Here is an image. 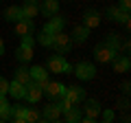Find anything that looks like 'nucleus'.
Returning <instances> with one entry per match:
<instances>
[{"label":"nucleus","mask_w":131,"mask_h":123,"mask_svg":"<svg viewBox=\"0 0 131 123\" xmlns=\"http://www.w3.org/2000/svg\"><path fill=\"white\" fill-rule=\"evenodd\" d=\"M57 11H59V0H44L39 5V13L44 18H52V15H57Z\"/></svg>","instance_id":"nucleus-12"},{"label":"nucleus","mask_w":131,"mask_h":123,"mask_svg":"<svg viewBox=\"0 0 131 123\" xmlns=\"http://www.w3.org/2000/svg\"><path fill=\"white\" fill-rule=\"evenodd\" d=\"M39 119H42V112L35 108H26V114H24V121L26 123H37Z\"/></svg>","instance_id":"nucleus-25"},{"label":"nucleus","mask_w":131,"mask_h":123,"mask_svg":"<svg viewBox=\"0 0 131 123\" xmlns=\"http://www.w3.org/2000/svg\"><path fill=\"white\" fill-rule=\"evenodd\" d=\"M7 90H9V81H7L5 77L0 75V97H2V95H7Z\"/></svg>","instance_id":"nucleus-30"},{"label":"nucleus","mask_w":131,"mask_h":123,"mask_svg":"<svg viewBox=\"0 0 131 123\" xmlns=\"http://www.w3.org/2000/svg\"><path fill=\"white\" fill-rule=\"evenodd\" d=\"M118 7H120L122 11H129V9H131V0H120V2H118Z\"/></svg>","instance_id":"nucleus-33"},{"label":"nucleus","mask_w":131,"mask_h":123,"mask_svg":"<svg viewBox=\"0 0 131 123\" xmlns=\"http://www.w3.org/2000/svg\"><path fill=\"white\" fill-rule=\"evenodd\" d=\"M101 103H98L96 99H85L83 101V110L81 112L85 114V117H90V119H96V117H101Z\"/></svg>","instance_id":"nucleus-11"},{"label":"nucleus","mask_w":131,"mask_h":123,"mask_svg":"<svg viewBox=\"0 0 131 123\" xmlns=\"http://www.w3.org/2000/svg\"><path fill=\"white\" fill-rule=\"evenodd\" d=\"M42 90H44V95L48 97L50 101H57V99H61L63 97V92H66V86L61 84V81H44L42 84Z\"/></svg>","instance_id":"nucleus-4"},{"label":"nucleus","mask_w":131,"mask_h":123,"mask_svg":"<svg viewBox=\"0 0 131 123\" xmlns=\"http://www.w3.org/2000/svg\"><path fill=\"white\" fill-rule=\"evenodd\" d=\"M15 57H18V61H22V64H28V61L33 59V48L18 46V51H15Z\"/></svg>","instance_id":"nucleus-24"},{"label":"nucleus","mask_w":131,"mask_h":123,"mask_svg":"<svg viewBox=\"0 0 131 123\" xmlns=\"http://www.w3.org/2000/svg\"><path fill=\"white\" fill-rule=\"evenodd\" d=\"M98 24H101V13H98L96 9H88L83 13V27L94 29V27H98Z\"/></svg>","instance_id":"nucleus-15"},{"label":"nucleus","mask_w":131,"mask_h":123,"mask_svg":"<svg viewBox=\"0 0 131 123\" xmlns=\"http://www.w3.org/2000/svg\"><path fill=\"white\" fill-rule=\"evenodd\" d=\"M116 55H118V51H114V48L107 46L105 42H98L96 46H94V59L101 61V64H109V61H114Z\"/></svg>","instance_id":"nucleus-3"},{"label":"nucleus","mask_w":131,"mask_h":123,"mask_svg":"<svg viewBox=\"0 0 131 123\" xmlns=\"http://www.w3.org/2000/svg\"><path fill=\"white\" fill-rule=\"evenodd\" d=\"M26 106H11V119H24Z\"/></svg>","instance_id":"nucleus-27"},{"label":"nucleus","mask_w":131,"mask_h":123,"mask_svg":"<svg viewBox=\"0 0 131 123\" xmlns=\"http://www.w3.org/2000/svg\"><path fill=\"white\" fill-rule=\"evenodd\" d=\"M79 123H96V119H90V117H81Z\"/></svg>","instance_id":"nucleus-35"},{"label":"nucleus","mask_w":131,"mask_h":123,"mask_svg":"<svg viewBox=\"0 0 131 123\" xmlns=\"http://www.w3.org/2000/svg\"><path fill=\"white\" fill-rule=\"evenodd\" d=\"M24 90H26V86L13 79V81H9V90H7V95H11L13 99H24Z\"/></svg>","instance_id":"nucleus-19"},{"label":"nucleus","mask_w":131,"mask_h":123,"mask_svg":"<svg viewBox=\"0 0 131 123\" xmlns=\"http://www.w3.org/2000/svg\"><path fill=\"white\" fill-rule=\"evenodd\" d=\"M120 90H122V95H129L131 84H129V81H122V84H120Z\"/></svg>","instance_id":"nucleus-34"},{"label":"nucleus","mask_w":131,"mask_h":123,"mask_svg":"<svg viewBox=\"0 0 131 123\" xmlns=\"http://www.w3.org/2000/svg\"><path fill=\"white\" fill-rule=\"evenodd\" d=\"M13 79H15V81H20V84H24V86H26L28 81H33V79H31V73H28V66H26V64H20V66L15 68V75H13Z\"/></svg>","instance_id":"nucleus-21"},{"label":"nucleus","mask_w":131,"mask_h":123,"mask_svg":"<svg viewBox=\"0 0 131 123\" xmlns=\"http://www.w3.org/2000/svg\"><path fill=\"white\" fill-rule=\"evenodd\" d=\"M116 106H118V108H120V110H125V112H127V110H129V99H127V95H125V97H122V99H120V101H118V103H116Z\"/></svg>","instance_id":"nucleus-31"},{"label":"nucleus","mask_w":131,"mask_h":123,"mask_svg":"<svg viewBox=\"0 0 131 123\" xmlns=\"http://www.w3.org/2000/svg\"><path fill=\"white\" fill-rule=\"evenodd\" d=\"M63 27H66V20L63 18H59V15H52V18H48L46 20V24H44V33H50V35H55V33H61L63 31Z\"/></svg>","instance_id":"nucleus-10"},{"label":"nucleus","mask_w":131,"mask_h":123,"mask_svg":"<svg viewBox=\"0 0 131 123\" xmlns=\"http://www.w3.org/2000/svg\"><path fill=\"white\" fill-rule=\"evenodd\" d=\"M50 46L55 48L57 55H63V53H70L72 40H70V35H66L63 31H61V33H55V35H52V44H50Z\"/></svg>","instance_id":"nucleus-5"},{"label":"nucleus","mask_w":131,"mask_h":123,"mask_svg":"<svg viewBox=\"0 0 131 123\" xmlns=\"http://www.w3.org/2000/svg\"><path fill=\"white\" fill-rule=\"evenodd\" d=\"M37 42L42 44V46H46V48H48V46L52 44V35H50V33H44V31H42V33L37 35Z\"/></svg>","instance_id":"nucleus-28"},{"label":"nucleus","mask_w":131,"mask_h":123,"mask_svg":"<svg viewBox=\"0 0 131 123\" xmlns=\"http://www.w3.org/2000/svg\"><path fill=\"white\" fill-rule=\"evenodd\" d=\"M0 123H7V121H5V119H0Z\"/></svg>","instance_id":"nucleus-41"},{"label":"nucleus","mask_w":131,"mask_h":123,"mask_svg":"<svg viewBox=\"0 0 131 123\" xmlns=\"http://www.w3.org/2000/svg\"><path fill=\"white\" fill-rule=\"evenodd\" d=\"M22 18H24V15H22V9H20V7L11 5V7L5 9V20H7V22H18V20H22Z\"/></svg>","instance_id":"nucleus-22"},{"label":"nucleus","mask_w":131,"mask_h":123,"mask_svg":"<svg viewBox=\"0 0 131 123\" xmlns=\"http://www.w3.org/2000/svg\"><path fill=\"white\" fill-rule=\"evenodd\" d=\"M20 46H24V48H33V46H35V38H33V35H24L22 42H20Z\"/></svg>","instance_id":"nucleus-29"},{"label":"nucleus","mask_w":131,"mask_h":123,"mask_svg":"<svg viewBox=\"0 0 131 123\" xmlns=\"http://www.w3.org/2000/svg\"><path fill=\"white\" fill-rule=\"evenodd\" d=\"M103 121H114V110H101Z\"/></svg>","instance_id":"nucleus-32"},{"label":"nucleus","mask_w":131,"mask_h":123,"mask_svg":"<svg viewBox=\"0 0 131 123\" xmlns=\"http://www.w3.org/2000/svg\"><path fill=\"white\" fill-rule=\"evenodd\" d=\"M129 46H131V44H129V40H125V42H122V46H120V48H122V51L127 53V51H129Z\"/></svg>","instance_id":"nucleus-36"},{"label":"nucleus","mask_w":131,"mask_h":123,"mask_svg":"<svg viewBox=\"0 0 131 123\" xmlns=\"http://www.w3.org/2000/svg\"><path fill=\"white\" fill-rule=\"evenodd\" d=\"M72 73L79 77L81 81H92L96 77V66L92 61H79L77 66H72Z\"/></svg>","instance_id":"nucleus-2"},{"label":"nucleus","mask_w":131,"mask_h":123,"mask_svg":"<svg viewBox=\"0 0 131 123\" xmlns=\"http://www.w3.org/2000/svg\"><path fill=\"white\" fill-rule=\"evenodd\" d=\"M112 64H114V71H116V73H129V68H131L129 55H116Z\"/></svg>","instance_id":"nucleus-16"},{"label":"nucleus","mask_w":131,"mask_h":123,"mask_svg":"<svg viewBox=\"0 0 131 123\" xmlns=\"http://www.w3.org/2000/svg\"><path fill=\"white\" fill-rule=\"evenodd\" d=\"M28 73H31V79L33 81H39V84H44V81H48V71L44 66H28Z\"/></svg>","instance_id":"nucleus-18"},{"label":"nucleus","mask_w":131,"mask_h":123,"mask_svg":"<svg viewBox=\"0 0 131 123\" xmlns=\"http://www.w3.org/2000/svg\"><path fill=\"white\" fill-rule=\"evenodd\" d=\"M0 55H5V42H2V38H0Z\"/></svg>","instance_id":"nucleus-38"},{"label":"nucleus","mask_w":131,"mask_h":123,"mask_svg":"<svg viewBox=\"0 0 131 123\" xmlns=\"http://www.w3.org/2000/svg\"><path fill=\"white\" fill-rule=\"evenodd\" d=\"M13 29H15V35L24 38V35H33L35 33V22L31 18H22L18 22H13Z\"/></svg>","instance_id":"nucleus-8"},{"label":"nucleus","mask_w":131,"mask_h":123,"mask_svg":"<svg viewBox=\"0 0 131 123\" xmlns=\"http://www.w3.org/2000/svg\"><path fill=\"white\" fill-rule=\"evenodd\" d=\"M52 123H66V121H59V119H57V121H52Z\"/></svg>","instance_id":"nucleus-40"},{"label":"nucleus","mask_w":131,"mask_h":123,"mask_svg":"<svg viewBox=\"0 0 131 123\" xmlns=\"http://www.w3.org/2000/svg\"><path fill=\"white\" fill-rule=\"evenodd\" d=\"M37 123H52V121H48V119H39Z\"/></svg>","instance_id":"nucleus-39"},{"label":"nucleus","mask_w":131,"mask_h":123,"mask_svg":"<svg viewBox=\"0 0 131 123\" xmlns=\"http://www.w3.org/2000/svg\"><path fill=\"white\" fill-rule=\"evenodd\" d=\"M103 42H105V44H107V46H112V48H114V51H118V48H120V38H118V35H116V33H109V35H107V38H105V40H103Z\"/></svg>","instance_id":"nucleus-26"},{"label":"nucleus","mask_w":131,"mask_h":123,"mask_svg":"<svg viewBox=\"0 0 131 123\" xmlns=\"http://www.w3.org/2000/svg\"><path fill=\"white\" fill-rule=\"evenodd\" d=\"M0 2H2V0H0Z\"/></svg>","instance_id":"nucleus-42"},{"label":"nucleus","mask_w":131,"mask_h":123,"mask_svg":"<svg viewBox=\"0 0 131 123\" xmlns=\"http://www.w3.org/2000/svg\"><path fill=\"white\" fill-rule=\"evenodd\" d=\"M42 117H44V119H48V121H57V119L61 117V108H59V103H57V101H50V103L44 108Z\"/></svg>","instance_id":"nucleus-17"},{"label":"nucleus","mask_w":131,"mask_h":123,"mask_svg":"<svg viewBox=\"0 0 131 123\" xmlns=\"http://www.w3.org/2000/svg\"><path fill=\"white\" fill-rule=\"evenodd\" d=\"M61 114H66V123H77V121H81V117H83V112H81L79 106H70V108H66Z\"/></svg>","instance_id":"nucleus-20"},{"label":"nucleus","mask_w":131,"mask_h":123,"mask_svg":"<svg viewBox=\"0 0 131 123\" xmlns=\"http://www.w3.org/2000/svg\"><path fill=\"white\" fill-rule=\"evenodd\" d=\"M0 119H5V121L11 119V103H9V99H7V95L0 97Z\"/></svg>","instance_id":"nucleus-23"},{"label":"nucleus","mask_w":131,"mask_h":123,"mask_svg":"<svg viewBox=\"0 0 131 123\" xmlns=\"http://www.w3.org/2000/svg\"><path fill=\"white\" fill-rule=\"evenodd\" d=\"M77 123H79V121H77Z\"/></svg>","instance_id":"nucleus-43"},{"label":"nucleus","mask_w":131,"mask_h":123,"mask_svg":"<svg viewBox=\"0 0 131 123\" xmlns=\"http://www.w3.org/2000/svg\"><path fill=\"white\" fill-rule=\"evenodd\" d=\"M48 71L50 73H57V75H70L72 73V64L66 61L63 55H50L48 57Z\"/></svg>","instance_id":"nucleus-1"},{"label":"nucleus","mask_w":131,"mask_h":123,"mask_svg":"<svg viewBox=\"0 0 131 123\" xmlns=\"http://www.w3.org/2000/svg\"><path fill=\"white\" fill-rule=\"evenodd\" d=\"M7 123H26V121H24V119H9Z\"/></svg>","instance_id":"nucleus-37"},{"label":"nucleus","mask_w":131,"mask_h":123,"mask_svg":"<svg viewBox=\"0 0 131 123\" xmlns=\"http://www.w3.org/2000/svg\"><path fill=\"white\" fill-rule=\"evenodd\" d=\"M88 38H90V29H88V27H83V24H77L74 31H72V35H70L72 44H83Z\"/></svg>","instance_id":"nucleus-13"},{"label":"nucleus","mask_w":131,"mask_h":123,"mask_svg":"<svg viewBox=\"0 0 131 123\" xmlns=\"http://www.w3.org/2000/svg\"><path fill=\"white\" fill-rule=\"evenodd\" d=\"M42 97H44L42 84H39V81H28V84H26V90H24V99H26L28 103H37Z\"/></svg>","instance_id":"nucleus-7"},{"label":"nucleus","mask_w":131,"mask_h":123,"mask_svg":"<svg viewBox=\"0 0 131 123\" xmlns=\"http://www.w3.org/2000/svg\"><path fill=\"white\" fill-rule=\"evenodd\" d=\"M105 18L107 20H118V22H122L127 29H129V11H122L120 7H107V11H105Z\"/></svg>","instance_id":"nucleus-9"},{"label":"nucleus","mask_w":131,"mask_h":123,"mask_svg":"<svg viewBox=\"0 0 131 123\" xmlns=\"http://www.w3.org/2000/svg\"><path fill=\"white\" fill-rule=\"evenodd\" d=\"M63 97L70 101V103H74V106H81L85 99H88V95H85V88H83V86H77V84H74V86H66Z\"/></svg>","instance_id":"nucleus-6"},{"label":"nucleus","mask_w":131,"mask_h":123,"mask_svg":"<svg viewBox=\"0 0 131 123\" xmlns=\"http://www.w3.org/2000/svg\"><path fill=\"white\" fill-rule=\"evenodd\" d=\"M20 9H22V15L24 18H35V15L39 13V2L37 0H24V5L20 7Z\"/></svg>","instance_id":"nucleus-14"}]
</instances>
